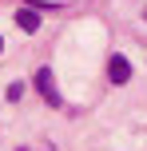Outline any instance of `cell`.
Segmentation results:
<instances>
[{
    "instance_id": "6da1fadb",
    "label": "cell",
    "mask_w": 147,
    "mask_h": 151,
    "mask_svg": "<svg viewBox=\"0 0 147 151\" xmlns=\"http://www.w3.org/2000/svg\"><path fill=\"white\" fill-rule=\"evenodd\" d=\"M32 83H36V91L48 99V107H60V91H56V80H52V72H48V68H40L36 76H32Z\"/></svg>"
},
{
    "instance_id": "5b68a950",
    "label": "cell",
    "mask_w": 147,
    "mask_h": 151,
    "mask_svg": "<svg viewBox=\"0 0 147 151\" xmlns=\"http://www.w3.org/2000/svg\"><path fill=\"white\" fill-rule=\"evenodd\" d=\"M0 48H4V40H0Z\"/></svg>"
},
{
    "instance_id": "277c9868",
    "label": "cell",
    "mask_w": 147,
    "mask_h": 151,
    "mask_svg": "<svg viewBox=\"0 0 147 151\" xmlns=\"http://www.w3.org/2000/svg\"><path fill=\"white\" fill-rule=\"evenodd\" d=\"M4 96L12 99V104H16V99H24V83H20V80H16V83H8V88H4Z\"/></svg>"
},
{
    "instance_id": "3957f363",
    "label": "cell",
    "mask_w": 147,
    "mask_h": 151,
    "mask_svg": "<svg viewBox=\"0 0 147 151\" xmlns=\"http://www.w3.org/2000/svg\"><path fill=\"white\" fill-rule=\"evenodd\" d=\"M16 24H20L24 32H36V28H40V8H32V4L20 8V12H16Z\"/></svg>"
},
{
    "instance_id": "7a4b0ae2",
    "label": "cell",
    "mask_w": 147,
    "mask_h": 151,
    "mask_svg": "<svg viewBox=\"0 0 147 151\" xmlns=\"http://www.w3.org/2000/svg\"><path fill=\"white\" fill-rule=\"evenodd\" d=\"M108 80L111 83H115V88H123V83L127 80H131V64H127V56H111V60H108Z\"/></svg>"
}]
</instances>
